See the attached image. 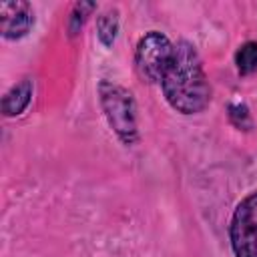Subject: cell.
<instances>
[{
    "mask_svg": "<svg viewBox=\"0 0 257 257\" xmlns=\"http://www.w3.org/2000/svg\"><path fill=\"white\" fill-rule=\"evenodd\" d=\"M161 86L167 102L181 114L201 112L209 104L211 88L199 52L191 42L181 40L175 44V56L161 80Z\"/></svg>",
    "mask_w": 257,
    "mask_h": 257,
    "instance_id": "obj_1",
    "label": "cell"
},
{
    "mask_svg": "<svg viewBox=\"0 0 257 257\" xmlns=\"http://www.w3.org/2000/svg\"><path fill=\"white\" fill-rule=\"evenodd\" d=\"M98 94H100V104L104 110V116L108 120V124L112 126V131L116 133V137L124 143V145H133L139 139L137 133V108H135V100L133 94L112 82L102 80L98 86Z\"/></svg>",
    "mask_w": 257,
    "mask_h": 257,
    "instance_id": "obj_2",
    "label": "cell"
},
{
    "mask_svg": "<svg viewBox=\"0 0 257 257\" xmlns=\"http://www.w3.org/2000/svg\"><path fill=\"white\" fill-rule=\"evenodd\" d=\"M173 56H175V44L165 34L151 30L137 44V50H135L137 72L147 82L161 84L167 68L173 62Z\"/></svg>",
    "mask_w": 257,
    "mask_h": 257,
    "instance_id": "obj_3",
    "label": "cell"
},
{
    "mask_svg": "<svg viewBox=\"0 0 257 257\" xmlns=\"http://www.w3.org/2000/svg\"><path fill=\"white\" fill-rule=\"evenodd\" d=\"M229 241L235 257H257V191L249 193L235 207Z\"/></svg>",
    "mask_w": 257,
    "mask_h": 257,
    "instance_id": "obj_4",
    "label": "cell"
},
{
    "mask_svg": "<svg viewBox=\"0 0 257 257\" xmlns=\"http://www.w3.org/2000/svg\"><path fill=\"white\" fill-rule=\"evenodd\" d=\"M34 24V12L28 2H2L0 4V28L6 40H18L30 32Z\"/></svg>",
    "mask_w": 257,
    "mask_h": 257,
    "instance_id": "obj_5",
    "label": "cell"
},
{
    "mask_svg": "<svg viewBox=\"0 0 257 257\" xmlns=\"http://www.w3.org/2000/svg\"><path fill=\"white\" fill-rule=\"evenodd\" d=\"M32 80L30 78H22L18 84H14L6 94H4V98H2V112H4V116H16V114H20L26 106H28V102H30V98H32Z\"/></svg>",
    "mask_w": 257,
    "mask_h": 257,
    "instance_id": "obj_6",
    "label": "cell"
},
{
    "mask_svg": "<svg viewBox=\"0 0 257 257\" xmlns=\"http://www.w3.org/2000/svg\"><path fill=\"white\" fill-rule=\"evenodd\" d=\"M235 64H237L239 74H243V76L253 74L257 70V42L255 40H249L237 48Z\"/></svg>",
    "mask_w": 257,
    "mask_h": 257,
    "instance_id": "obj_7",
    "label": "cell"
},
{
    "mask_svg": "<svg viewBox=\"0 0 257 257\" xmlns=\"http://www.w3.org/2000/svg\"><path fill=\"white\" fill-rule=\"evenodd\" d=\"M96 30H98V38L104 46H110L116 38V30H118V16H116V10H106L104 14L98 16V24H96Z\"/></svg>",
    "mask_w": 257,
    "mask_h": 257,
    "instance_id": "obj_8",
    "label": "cell"
},
{
    "mask_svg": "<svg viewBox=\"0 0 257 257\" xmlns=\"http://www.w3.org/2000/svg\"><path fill=\"white\" fill-rule=\"evenodd\" d=\"M90 10H94V4H90V2H80V4H76L72 8L70 18H68V32H70V36H76L80 32V28H82V24L86 20V14Z\"/></svg>",
    "mask_w": 257,
    "mask_h": 257,
    "instance_id": "obj_9",
    "label": "cell"
},
{
    "mask_svg": "<svg viewBox=\"0 0 257 257\" xmlns=\"http://www.w3.org/2000/svg\"><path fill=\"white\" fill-rule=\"evenodd\" d=\"M229 118L237 128H245L247 131L251 126V118H249V112H247L245 104H231L229 106Z\"/></svg>",
    "mask_w": 257,
    "mask_h": 257,
    "instance_id": "obj_10",
    "label": "cell"
}]
</instances>
